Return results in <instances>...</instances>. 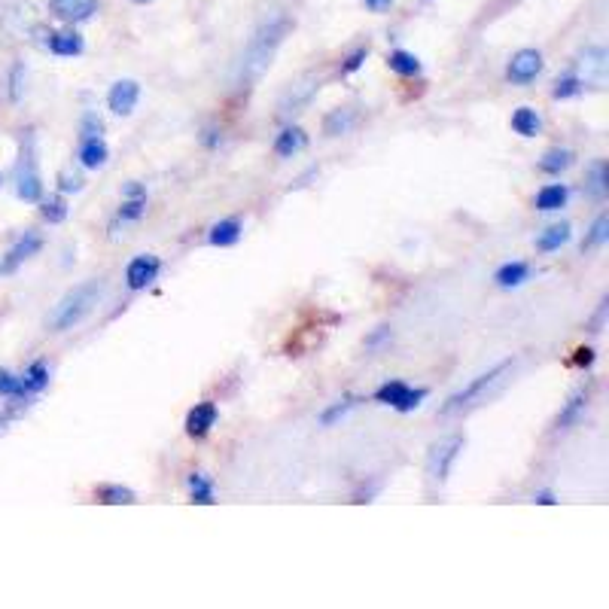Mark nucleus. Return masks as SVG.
Here are the masks:
<instances>
[{
	"label": "nucleus",
	"mask_w": 609,
	"mask_h": 609,
	"mask_svg": "<svg viewBox=\"0 0 609 609\" xmlns=\"http://www.w3.org/2000/svg\"><path fill=\"white\" fill-rule=\"evenodd\" d=\"M293 31V19L278 13V16H268L247 40L244 52H241V61H238V74H235V83L238 89H250L253 83L262 80V74L272 67L278 49L284 46L287 34Z\"/></svg>",
	"instance_id": "nucleus-1"
},
{
	"label": "nucleus",
	"mask_w": 609,
	"mask_h": 609,
	"mask_svg": "<svg viewBox=\"0 0 609 609\" xmlns=\"http://www.w3.org/2000/svg\"><path fill=\"white\" fill-rule=\"evenodd\" d=\"M104 293H107V281L104 278H89V281L77 284L74 290H67L58 299V305L52 308V314H49V329L52 332H67V329L80 326L98 308Z\"/></svg>",
	"instance_id": "nucleus-2"
},
{
	"label": "nucleus",
	"mask_w": 609,
	"mask_h": 609,
	"mask_svg": "<svg viewBox=\"0 0 609 609\" xmlns=\"http://www.w3.org/2000/svg\"><path fill=\"white\" fill-rule=\"evenodd\" d=\"M515 369V360H503V363H497L494 369H488V372H482V375H476L472 381H466L460 390H454L442 405H439V415H460V412H466V409H472V405H479L494 387H500L503 381H506V375Z\"/></svg>",
	"instance_id": "nucleus-3"
},
{
	"label": "nucleus",
	"mask_w": 609,
	"mask_h": 609,
	"mask_svg": "<svg viewBox=\"0 0 609 609\" xmlns=\"http://www.w3.org/2000/svg\"><path fill=\"white\" fill-rule=\"evenodd\" d=\"M16 195L28 205H37L43 198V177L37 171V138L34 128L22 131V150H19V162H16Z\"/></svg>",
	"instance_id": "nucleus-4"
},
{
	"label": "nucleus",
	"mask_w": 609,
	"mask_h": 609,
	"mask_svg": "<svg viewBox=\"0 0 609 609\" xmlns=\"http://www.w3.org/2000/svg\"><path fill=\"white\" fill-rule=\"evenodd\" d=\"M427 396H430V393H427L424 387H412V384H405V381H399V378L384 381V384L375 390V402L390 405V409H396V412H402V415H409V412L421 409Z\"/></svg>",
	"instance_id": "nucleus-5"
},
{
	"label": "nucleus",
	"mask_w": 609,
	"mask_h": 609,
	"mask_svg": "<svg viewBox=\"0 0 609 609\" xmlns=\"http://www.w3.org/2000/svg\"><path fill=\"white\" fill-rule=\"evenodd\" d=\"M463 436H445V439H439L436 445H433V451H430V463H427V472H430V479L433 482H439V485H445L448 482V476H451V469H454V463H457V457H460V451H463Z\"/></svg>",
	"instance_id": "nucleus-6"
},
{
	"label": "nucleus",
	"mask_w": 609,
	"mask_h": 609,
	"mask_svg": "<svg viewBox=\"0 0 609 609\" xmlns=\"http://www.w3.org/2000/svg\"><path fill=\"white\" fill-rule=\"evenodd\" d=\"M543 67H546V58L539 49H518L509 58L506 77H509L512 86H530L539 74H543Z\"/></svg>",
	"instance_id": "nucleus-7"
},
{
	"label": "nucleus",
	"mask_w": 609,
	"mask_h": 609,
	"mask_svg": "<svg viewBox=\"0 0 609 609\" xmlns=\"http://www.w3.org/2000/svg\"><path fill=\"white\" fill-rule=\"evenodd\" d=\"M317 92H320V80H314V77H305V80L293 83V86L281 95V101H278V116H281V119L299 116L305 107H311V101L317 98Z\"/></svg>",
	"instance_id": "nucleus-8"
},
{
	"label": "nucleus",
	"mask_w": 609,
	"mask_h": 609,
	"mask_svg": "<svg viewBox=\"0 0 609 609\" xmlns=\"http://www.w3.org/2000/svg\"><path fill=\"white\" fill-rule=\"evenodd\" d=\"M159 272H162V259L153 256V253H141V256H134V259L125 265V284H128V290H134V293L147 290L150 284H156Z\"/></svg>",
	"instance_id": "nucleus-9"
},
{
	"label": "nucleus",
	"mask_w": 609,
	"mask_h": 609,
	"mask_svg": "<svg viewBox=\"0 0 609 609\" xmlns=\"http://www.w3.org/2000/svg\"><path fill=\"white\" fill-rule=\"evenodd\" d=\"M40 250H43V235L34 232V229H28L16 244L7 250V256L0 259V275H13V272H19V268H22L28 259H34Z\"/></svg>",
	"instance_id": "nucleus-10"
},
{
	"label": "nucleus",
	"mask_w": 609,
	"mask_h": 609,
	"mask_svg": "<svg viewBox=\"0 0 609 609\" xmlns=\"http://www.w3.org/2000/svg\"><path fill=\"white\" fill-rule=\"evenodd\" d=\"M591 390H594V384L588 381V384L576 387V390L567 396V402L561 405V412H558V418H555V430H558V433L573 430V427H576V424L585 418V412H588V402H591Z\"/></svg>",
	"instance_id": "nucleus-11"
},
{
	"label": "nucleus",
	"mask_w": 609,
	"mask_h": 609,
	"mask_svg": "<svg viewBox=\"0 0 609 609\" xmlns=\"http://www.w3.org/2000/svg\"><path fill=\"white\" fill-rule=\"evenodd\" d=\"M217 421H220V405L205 399V402H195V409H189L183 427H186V436L201 439V436H208L217 427Z\"/></svg>",
	"instance_id": "nucleus-12"
},
{
	"label": "nucleus",
	"mask_w": 609,
	"mask_h": 609,
	"mask_svg": "<svg viewBox=\"0 0 609 609\" xmlns=\"http://www.w3.org/2000/svg\"><path fill=\"white\" fill-rule=\"evenodd\" d=\"M141 101V83L138 80H116L107 92V107L116 116H131Z\"/></svg>",
	"instance_id": "nucleus-13"
},
{
	"label": "nucleus",
	"mask_w": 609,
	"mask_h": 609,
	"mask_svg": "<svg viewBox=\"0 0 609 609\" xmlns=\"http://www.w3.org/2000/svg\"><path fill=\"white\" fill-rule=\"evenodd\" d=\"M46 49H49L52 55H58V58H77V55H83L86 40H83V34L74 31V28L49 31V37H46Z\"/></svg>",
	"instance_id": "nucleus-14"
},
{
	"label": "nucleus",
	"mask_w": 609,
	"mask_h": 609,
	"mask_svg": "<svg viewBox=\"0 0 609 609\" xmlns=\"http://www.w3.org/2000/svg\"><path fill=\"white\" fill-rule=\"evenodd\" d=\"M49 10L61 19V22H86L95 16L98 10V0H49Z\"/></svg>",
	"instance_id": "nucleus-15"
},
{
	"label": "nucleus",
	"mask_w": 609,
	"mask_h": 609,
	"mask_svg": "<svg viewBox=\"0 0 609 609\" xmlns=\"http://www.w3.org/2000/svg\"><path fill=\"white\" fill-rule=\"evenodd\" d=\"M585 195L591 201H603L609 195V165L606 159H594L585 168Z\"/></svg>",
	"instance_id": "nucleus-16"
},
{
	"label": "nucleus",
	"mask_w": 609,
	"mask_h": 609,
	"mask_svg": "<svg viewBox=\"0 0 609 609\" xmlns=\"http://www.w3.org/2000/svg\"><path fill=\"white\" fill-rule=\"evenodd\" d=\"M579 67H582V80H603L609 71V52L603 46H588L585 52H579Z\"/></svg>",
	"instance_id": "nucleus-17"
},
{
	"label": "nucleus",
	"mask_w": 609,
	"mask_h": 609,
	"mask_svg": "<svg viewBox=\"0 0 609 609\" xmlns=\"http://www.w3.org/2000/svg\"><path fill=\"white\" fill-rule=\"evenodd\" d=\"M305 147H308V134H305V128H299V125L281 128V134L275 138V156H281V159H293V156L302 153Z\"/></svg>",
	"instance_id": "nucleus-18"
},
{
	"label": "nucleus",
	"mask_w": 609,
	"mask_h": 609,
	"mask_svg": "<svg viewBox=\"0 0 609 609\" xmlns=\"http://www.w3.org/2000/svg\"><path fill=\"white\" fill-rule=\"evenodd\" d=\"M357 125V110L354 107H335L323 116V134L326 138H342Z\"/></svg>",
	"instance_id": "nucleus-19"
},
{
	"label": "nucleus",
	"mask_w": 609,
	"mask_h": 609,
	"mask_svg": "<svg viewBox=\"0 0 609 609\" xmlns=\"http://www.w3.org/2000/svg\"><path fill=\"white\" fill-rule=\"evenodd\" d=\"M363 402V396H357V393H345L342 399H335V402H329L326 405V409L320 412V427H335L338 421H342V418H348L354 409H357V405Z\"/></svg>",
	"instance_id": "nucleus-20"
},
{
	"label": "nucleus",
	"mask_w": 609,
	"mask_h": 609,
	"mask_svg": "<svg viewBox=\"0 0 609 609\" xmlns=\"http://www.w3.org/2000/svg\"><path fill=\"white\" fill-rule=\"evenodd\" d=\"M186 485H189V497L195 506H214L217 503V485L208 472H192Z\"/></svg>",
	"instance_id": "nucleus-21"
},
{
	"label": "nucleus",
	"mask_w": 609,
	"mask_h": 609,
	"mask_svg": "<svg viewBox=\"0 0 609 609\" xmlns=\"http://www.w3.org/2000/svg\"><path fill=\"white\" fill-rule=\"evenodd\" d=\"M77 159H80L83 168H92V171H95V168H104L107 159H110V147H107L104 138H86V141H80Z\"/></svg>",
	"instance_id": "nucleus-22"
},
{
	"label": "nucleus",
	"mask_w": 609,
	"mask_h": 609,
	"mask_svg": "<svg viewBox=\"0 0 609 609\" xmlns=\"http://www.w3.org/2000/svg\"><path fill=\"white\" fill-rule=\"evenodd\" d=\"M567 201H570L567 183H549V186H543V189L536 192V211L552 214V211H561Z\"/></svg>",
	"instance_id": "nucleus-23"
},
{
	"label": "nucleus",
	"mask_w": 609,
	"mask_h": 609,
	"mask_svg": "<svg viewBox=\"0 0 609 609\" xmlns=\"http://www.w3.org/2000/svg\"><path fill=\"white\" fill-rule=\"evenodd\" d=\"M570 238H573V226H570V223H552L546 232H539L536 250H539V253H555V250H561Z\"/></svg>",
	"instance_id": "nucleus-24"
},
{
	"label": "nucleus",
	"mask_w": 609,
	"mask_h": 609,
	"mask_svg": "<svg viewBox=\"0 0 609 609\" xmlns=\"http://www.w3.org/2000/svg\"><path fill=\"white\" fill-rule=\"evenodd\" d=\"M573 162H576V153H573V150L552 147V150H546L543 159H539V171L549 174V177H558V174H564L567 168H573Z\"/></svg>",
	"instance_id": "nucleus-25"
},
{
	"label": "nucleus",
	"mask_w": 609,
	"mask_h": 609,
	"mask_svg": "<svg viewBox=\"0 0 609 609\" xmlns=\"http://www.w3.org/2000/svg\"><path fill=\"white\" fill-rule=\"evenodd\" d=\"M494 281H497V287H503V290H515V287H521L524 281H530V265H527V262H506V265L497 268Z\"/></svg>",
	"instance_id": "nucleus-26"
},
{
	"label": "nucleus",
	"mask_w": 609,
	"mask_h": 609,
	"mask_svg": "<svg viewBox=\"0 0 609 609\" xmlns=\"http://www.w3.org/2000/svg\"><path fill=\"white\" fill-rule=\"evenodd\" d=\"M387 67L396 77H418L421 74V58L415 52H405V49H393L387 55Z\"/></svg>",
	"instance_id": "nucleus-27"
},
{
	"label": "nucleus",
	"mask_w": 609,
	"mask_h": 609,
	"mask_svg": "<svg viewBox=\"0 0 609 609\" xmlns=\"http://www.w3.org/2000/svg\"><path fill=\"white\" fill-rule=\"evenodd\" d=\"M512 128L521 138H536V134L543 131V119H539V113L533 107H518L512 113Z\"/></svg>",
	"instance_id": "nucleus-28"
},
{
	"label": "nucleus",
	"mask_w": 609,
	"mask_h": 609,
	"mask_svg": "<svg viewBox=\"0 0 609 609\" xmlns=\"http://www.w3.org/2000/svg\"><path fill=\"white\" fill-rule=\"evenodd\" d=\"M241 223L238 220H220V223H214L211 226V232H208V241L214 244V247H235L238 241H241Z\"/></svg>",
	"instance_id": "nucleus-29"
},
{
	"label": "nucleus",
	"mask_w": 609,
	"mask_h": 609,
	"mask_svg": "<svg viewBox=\"0 0 609 609\" xmlns=\"http://www.w3.org/2000/svg\"><path fill=\"white\" fill-rule=\"evenodd\" d=\"M95 497L104 506H134V503H138V494H134L131 488H125V485H101L95 491Z\"/></svg>",
	"instance_id": "nucleus-30"
},
{
	"label": "nucleus",
	"mask_w": 609,
	"mask_h": 609,
	"mask_svg": "<svg viewBox=\"0 0 609 609\" xmlns=\"http://www.w3.org/2000/svg\"><path fill=\"white\" fill-rule=\"evenodd\" d=\"M19 378H22L25 393H28V396H37V393H43V390L49 387V366H46L43 360H37V363H31V366L25 369V375H19Z\"/></svg>",
	"instance_id": "nucleus-31"
},
{
	"label": "nucleus",
	"mask_w": 609,
	"mask_h": 609,
	"mask_svg": "<svg viewBox=\"0 0 609 609\" xmlns=\"http://www.w3.org/2000/svg\"><path fill=\"white\" fill-rule=\"evenodd\" d=\"M67 214H71V208H67L64 195H49V198H40V217L49 223V226H58L67 220Z\"/></svg>",
	"instance_id": "nucleus-32"
},
{
	"label": "nucleus",
	"mask_w": 609,
	"mask_h": 609,
	"mask_svg": "<svg viewBox=\"0 0 609 609\" xmlns=\"http://www.w3.org/2000/svg\"><path fill=\"white\" fill-rule=\"evenodd\" d=\"M606 241H609V217L600 214V217L591 223V229H588V235H585V241H582V253H588V250H600Z\"/></svg>",
	"instance_id": "nucleus-33"
},
{
	"label": "nucleus",
	"mask_w": 609,
	"mask_h": 609,
	"mask_svg": "<svg viewBox=\"0 0 609 609\" xmlns=\"http://www.w3.org/2000/svg\"><path fill=\"white\" fill-rule=\"evenodd\" d=\"M144 214H147V195H138V198H122L116 217L122 223H134V220H141Z\"/></svg>",
	"instance_id": "nucleus-34"
},
{
	"label": "nucleus",
	"mask_w": 609,
	"mask_h": 609,
	"mask_svg": "<svg viewBox=\"0 0 609 609\" xmlns=\"http://www.w3.org/2000/svg\"><path fill=\"white\" fill-rule=\"evenodd\" d=\"M582 86H585V80H582V77H576V74L558 77V80H555V89H552V98H555V101L576 98V95L582 92Z\"/></svg>",
	"instance_id": "nucleus-35"
},
{
	"label": "nucleus",
	"mask_w": 609,
	"mask_h": 609,
	"mask_svg": "<svg viewBox=\"0 0 609 609\" xmlns=\"http://www.w3.org/2000/svg\"><path fill=\"white\" fill-rule=\"evenodd\" d=\"M0 396L25 402V399H28V393H25V387H22V378H19V375H13V372H7V369H0Z\"/></svg>",
	"instance_id": "nucleus-36"
},
{
	"label": "nucleus",
	"mask_w": 609,
	"mask_h": 609,
	"mask_svg": "<svg viewBox=\"0 0 609 609\" xmlns=\"http://www.w3.org/2000/svg\"><path fill=\"white\" fill-rule=\"evenodd\" d=\"M86 138H104V119L95 110H86L80 119V141Z\"/></svg>",
	"instance_id": "nucleus-37"
},
{
	"label": "nucleus",
	"mask_w": 609,
	"mask_h": 609,
	"mask_svg": "<svg viewBox=\"0 0 609 609\" xmlns=\"http://www.w3.org/2000/svg\"><path fill=\"white\" fill-rule=\"evenodd\" d=\"M25 77H28L25 64H22V61H16V64L10 67V89H7V95H10V101H13V104H19V101H22V95H25Z\"/></svg>",
	"instance_id": "nucleus-38"
},
{
	"label": "nucleus",
	"mask_w": 609,
	"mask_h": 609,
	"mask_svg": "<svg viewBox=\"0 0 609 609\" xmlns=\"http://www.w3.org/2000/svg\"><path fill=\"white\" fill-rule=\"evenodd\" d=\"M83 186H86V180H83V174H77V171H61V174H58V189H61V195L80 192Z\"/></svg>",
	"instance_id": "nucleus-39"
},
{
	"label": "nucleus",
	"mask_w": 609,
	"mask_h": 609,
	"mask_svg": "<svg viewBox=\"0 0 609 609\" xmlns=\"http://www.w3.org/2000/svg\"><path fill=\"white\" fill-rule=\"evenodd\" d=\"M366 58H369V46H357L351 55H345V61H342V74H357Z\"/></svg>",
	"instance_id": "nucleus-40"
},
{
	"label": "nucleus",
	"mask_w": 609,
	"mask_h": 609,
	"mask_svg": "<svg viewBox=\"0 0 609 609\" xmlns=\"http://www.w3.org/2000/svg\"><path fill=\"white\" fill-rule=\"evenodd\" d=\"M594 360H597L594 348H576V354H573V366H579V369H591Z\"/></svg>",
	"instance_id": "nucleus-41"
},
{
	"label": "nucleus",
	"mask_w": 609,
	"mask_h": 609,
	"mask_svg": "<svg viewBox=\"0 0 609 609\" xmlns=\"http://www.w3.org/2000/svg\"><path fill=\"white\" fill-rule=\"evenodd\" d=\"M220 141H223V131H217V128H205V134H201V144H205L208 150H214Z\"/></svg>",
	"instance_id": "nucleus-42"
},
{
	"label": "nucleus",
	"mask_w": 609,
	"mask_h": 609,
	"mask_svg": "<svg viewBox=\"0 0 609 609\" xmlns=\"http://www.w3.org/2000/svg\"><path fill=\"white\" fill-rule=\"evenodd\" d=\"M122 195H125V198H138V195H147V189H144L138 180H131V183H125Z\"/></svg>",
	"instance_id": "nucleus-43"
},
{
	"label": "nucleus",
	"mask_w": 609,
	"mask_h": 609,
	"mask_svg": "<svg viewBox=\"0 0 609 609\" xmlns=\"http://www.w3.org/2000/svg\"><path fill=\"white\" fill-rule=\"evenodd\" d=\"M533 503H539V506H555L558 497H555L552 491H536V494H533Z\"/></svg>",
	"instance_id": "nucleus-44"
},
{
	"label": "nucleus",
	"mask_w": 609,
	"mask_h": 609,
	"mask_svg": "<svg viewBox=\"0 0 609 609\" xmlns=\"http://www.w3.org/2000/svg\"><path fill=\"white\" fill-rule=\"evenodd\" d=\"M363 4L372 10V13H387L393 7V0H363Z\"/></svg>",
	"instance_id": "nucleus-45"
},
{
	"label": "nucleus",
	"mask_w": 609,
	"mask_h": 609,
	"mask_svg": "<svg viewBox=\"0 0 609 609\" xmlns=\"http://www.w3.org/2000/svg\"><path fill=\"white\" fill-rule=\"evenodd\" d=\"M131 4H153V0H131Z\"/></svg>",
	"instance_id": "nucleus-46"
}]
</instances>
